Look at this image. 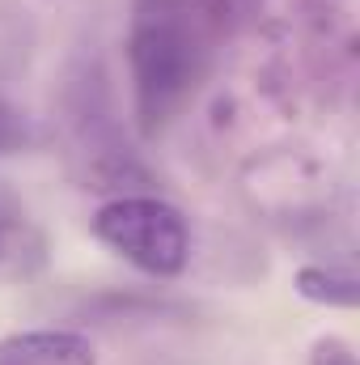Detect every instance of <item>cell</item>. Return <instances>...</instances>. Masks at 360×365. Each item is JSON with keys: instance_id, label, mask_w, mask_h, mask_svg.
Segmentation results:
<instances>
[{"instance_id": "obj_1", "label": "cell", "mask_w": 360, "mask_h": 365, "mask_svg": "<svg viewBox=\"0 0 360 365\" xmlns=\"http://www.w3.org/2000/svg\"><path fill=\"white\" fill-rule=\"evenodd\" d=\"M127 60L140 128L153 136L179 115L203 77L208 34L191 0H136Z\"/></svg>"}, {"instance_id": "obj_2", "label": "cell", "mask_w": 360, "mask_h": 365, "mask_svg": "<svg viewBox=\"0 0 360 365\" xmlns=\"http://www.w3.org/2000/svg\"><path fill=\"white\" fill-rule=\"evenodd\" d=\"M93 238L144 276H179L191 259V225L162 195H115L93 212Z\"/></svg>"}, {"instance_id": "obj_3", "label": "cell", "mask_w": 360, "mask_h": 365, "mask_svg": "<svg viewBox=\"0 0 360 365\" xmlns=\"http://www.w3.org/2000/svg\"><path fill=\"white\" fill-rule=\"evenodd\" d=\"M0 365H97V349L90 336L64 327L9 331L0 336Z\"/></svg>"}, {"instance_id": "obj_4", "label": "cell", "mask_w": 360, "mask_h": 365, "mask_svg": "<svg viewBox=\"0 0 360 365\" xmlns=\"http://www.w3.org/2000/svg\"><path fill=\"white\" fill-rule=\"evenodd\" d=\"M297 293L318 302V306H344L352 310L360 302V280L352 268H322V264H309L297 272Z\"/></svg>"}, {"instance_id": "obj_5", "label": "cell", "mask_w": 360, "mask_h": 365, "mask_svg": "<svg viewBox=\"0 0 360 365\" xmlns=\"http://www.w3.org/2000/svg\"><path fill=\"white\" fill-rule=\"evenodd\" d=\"M34 140H38L34 119H30L21 106H13V102L0 98V153H21V149H30Z\"/></svg>"}, {"instance_id": "obj_6", "label": "cell", "mask_w": 360, "mask_h": 365, "mask_svg": "<svg viewBox=\"0 0 360 365\" xmlns=\"http://www.w3.org/2000/svg\"><path fill=\"white\" fill-rule=\"evenodd\" d=\"M309 365H356V353L344 336H322L309 353Z\"/></svg>"}, {"instance_id": "obj_7", "label": "cell", "mask_w": 360, "mask_h": 365, "mask_svg": "<svg viewBox=\"0 0 360 365\" xmlns=\"http://www.w3.org/2000/svg\"><path fill=\"white\" fill-rule=\"evenodd\" d=\"M0 242H4V230H0Z\"/></svg>"}]
</instances>
